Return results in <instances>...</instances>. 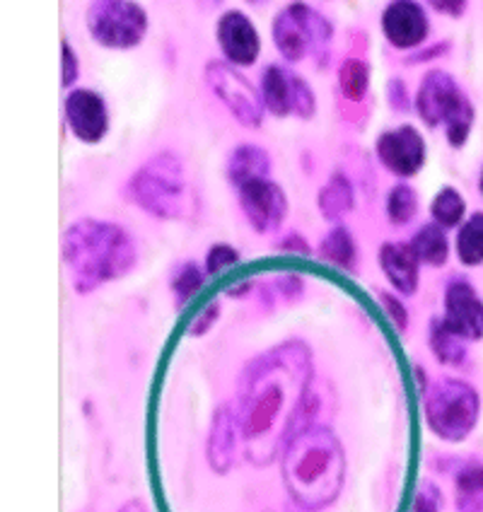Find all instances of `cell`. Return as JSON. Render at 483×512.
Wrapping results in <instances>:
<instances>
[{
  "label": "cell",
  "mask_w": 483,
  "mask_h": 512,
  "mask_svg": "<svg viewBox=\"0 0 483 512\" xmlns=\"http://www.w3.org/2000/svg\"><path fill=\"white\" fill-rule=\"evenodd\" d=\"M387 213L389 220L397 225H406L413 215L418 213V194L409 184H397L389 191L387 199Z\"/></svg>",
  "instance_id": "83f0119b"
},
{
  "label": "cell",
  "mask_w": 483,
  "mask_h": 512,
  "mask_svg": "<svg viewBox=\"0 0 483 512\" xmlns=\"http://www.w3.org/2000/svg\"><path fill=\"white\" fill-rule=\"evenodd\" d=\"M63 259L71 269L78 293L126 276L136 264L131 237L119 225L104 220H78L63 235Z\"/></svg>",
  "instance_id": "6da1fadb"
},
{
  "label": "cell",
  "mask_w": 483,
  "mask_h": 512,
  "mask_svg": "<svg viewBox=\"0 0 483 512\" xmlns=\"http://www.w3.org/2000/svg\"><path fill=\"white\" fill-rule=\"evenodd\" d=\"M203 3H206V5H208V8H215V5H218V3H220V0H203Z\"/></svg>",
  "instance_id": "8d00e7d4"
},
{
  "label": "cell",
  "mask_w": 483,
  "mask_h": 512,
  "mask_svg": "<svg viewBox=\"0 0 483 512\" xmlns=\"http://www.w3.org/2000/svg\"><path fill=\"white\" fill-rule=\"evenodd\" d=\"M416 112L423 119V124L430 128L442 126L447 128V141L455 148H462L467 143L471 126H474V107L467 100L455 78H450L442 71H430L421 80L416 95Z\"/></svg>",
  "instance_id": "5b68a950"
},
{
  "label": "cell",
  "mask_w": 483,
  "mask_h": 512,
  "mask_svg": "<svg viewBox=\"0 0 483 512\" xmlns=\"http://www.w3.org/2000/svg\"><path fill=\"white\" fill-rule=\"evenodd\" d=\"M435 10L442 15L450 17H462L464 8H467V0H428Z\"/></svg>",
  "instance_id": "1f68e13d"
},
{
  "label": "cell",
  "mask_w": 483,
  "mask_h": 512,
  "mask_svg": "<svg viewBox=\"0 0 483 512\" xmlns=\"http://www.w3.org/2000/svg\"><path fill=\"white\" fill-rule=\"evenodd\" d=\"M201 283H203L201 271L196 269V266L186 264L182 273L177 276V281H174V290L179 293V298H189V295H194L196 290L201 288Z\"/></svg>",
  "instance_id": "f1b7e54d"
},
{
  "label": "cell",
  "mask_w": 483,
  "mask_h": 512,
  "mask_svg": "<svg viewBox=\"0 0 483 512\" xmlns=\"http://www.w3.org/2000/svg\"><path fill=\"white\" fill-rule=\"evenodd\" d=\"M375 150L382 165L397 177H413V174L421 172L423 162H426V143L413 126L384 131L377 138Z\"/></svg>",
  "instance_id": "7c38bea8"
},
{
  "label": "cell",
  "mask_w": 483,
  "mask_h": 512,
  "mask_svg": "<svg viewBox=\"0 0 483 512\" xmlns=\"http://www.w3.org/2000/svg\"><path fill=\"white\" fill-rule=\"evenodd\" d=\"M331 29L327 22L307 5L295 3L273 22V39H276L278 51L288 61H300L307 51H327Z\"/></svg>",
  "instance_id": "ba28073f"
},
{
  "label": "cell",
  "mask_w": 483,
  "mask_h": 512,
  "mask_svg": "<svg viewBox=\"0 0 483 512\" xmlns=\"http://www.w3.org/2000/svg\"><path fill=\"white\" fill-rule=\"evenodd\" d=\"M464 211H467V203H464L462 194L457 189H452V186L440 189L438 196L433 199V206H430L435 225H440V228H455V225L462 223Z\"/></svg>",
  "instance_id": "603a6c76"
},
{
  "label": "cell",
  "mask_w": 483,
  "mask_h": 512,
  "mask_svg": "<svg viewBox=\"0 0 483 512\" xmlns=\"http://www.w3.org/2000/svg\"><path fill=\"white\" fill-rule=\"evenodd\" d=\"M128 194L157 218H182L186 206V177L182 160L174 153H160L131 177Z\"/></svg>",
  "instance_id": "277c9868"
},
{
  "label": "cell",
  "mask_w": 483,
  "mask_h": 512,
  "mask_svg": "<svg viewBox=\"0 0 483 512\" xmlns=\"http://www.w3.org/2000/svg\"><path fill=\"white\" fill-rule=\"evenodd\" d=\"M382 302H384V307H387V310H389V317H392L394 322H399V327L404 329V327H406V312H404V307H401L399 302L394 300V298H389V295H382Z\"/></svg>",
  "instance_id": "836d02e7"
},
{
  "label": "cell",
  "mask_w": 483,
  "mask_h": 512,
  "mask_svg": "<svg viewBox=\"0 0 483 512\" xmlns=\"http://www.w3.org/2000/svg\"><path fill=\"white\" fill-rule=\"evenodd\" d=\"M121 512H145V508H143V505H141V503H128V505H126V508H124V510H121Z\"/></svg>",
  "instance_id": "d590c367"
},
{
  "label": "cell",
  "mask_w": 483,
  "mask_h": 512,
  "mask_svg": "<svg viewBox=\"0 0 483 512\" xmlns=\"http://www.w3.org/2000/svg\"><path fill=\"white\" fill-rule=\"evenodd\" d=\"M384 37L397 49H413L426 39L428 17L413 0H394L382 17Z\"/></svg>",
  "instance_id": "9a60e30c"
},
{
  "label": "cell",
  "mask_w": 483,
  "mask_h": 512,
  "mask_svg": "<svg viewBox=\"0 0 483 512\" xmlns=\"http://www.w3.org/2000/svg\"><path fill=\"white\" fill-rule=\"evenodd\" d=\"M411 249L416 252L418 261L430 266H442L447 261V254H450V247H447V237L442 232L440 225H426L416 232V237L411 240Z\"/></svg>",
  "instance_id": "ffe728a7"
},
{
  "label": "cell",
  "mask_w": 483,
  "mask_h": 512,
  "mask_svg": "<svg viewBox=\"0 0 483 512\" xmlns=\"http://www.w3.org/2000/svg\"><path fill=\"white\" fill-rule=\"evenodd\" d=\"M389 100H392L394 109L399 107L401 112H406V109H409V102H406V87L401 80H392V83H389Z\"/></svg>",
  "instance_id": "d6a6232c"
},
{
  "label": "cell",
  "mask_w": 483,
  "mask_h": 512,
  "mask_svg": "<svg viewBox=\"0 0 483 512\" xmlns=\"http://www.w3.org/2000/svg\"><path fill=\"white\" fill-rule=\"evenodd\" d=\"M218 42L235 66H252L261 49L259 34L242 13L223 15V20L218 22Z\"/></svg>",
  "instance_id": "2e32d148"
},
{
  "label": "cell",
  "mask_w": 483,
  "mask_h": 512,
  "mask_svg": "<svg viewBox=\"0 0 483 512\" xmlns=\"http://www.w3.org/2000/svg\"><path fill=\"white\" fill-rule=\"evenodd\" d=\"M283 479L302 508L319 510L339 496L343 484L341 445L329 430L305 428L290 440Z\"/></svg>",
  "instance_id": "7a4b0ae2"
},
{
  "label": "cell",
  "mask_w": 483,
  "mask_h": 512,
  "mask_svg": "<svg viewBox=\"0 0 483 512\" xmlns=\"http://www.w3.org/2000/svg\"><path fill=\"white\" fill-rule=\"evenodd\" d=\"M288 370L290 365L285 360L281 363V370H278V365L264 368L259 377H254L247 399H244L242 430L249 442V455L259 464L269 462L278 447L273 433H276L278 418L288 409V392L295 380V372L290 377H283Z\"/></svg>",
  "instance_id": "3957f363"
},
{
  "label": "cell",
  "mask_w": 483,
  "mask_h": 512,
  "mask_svg": "<svg viewBox=\"0 0 483 512\" xmlns=\"http://www.w3.org/2000/svg\"><path fill=\"white\" fill-rule=\"evenodd\" d=\"M78 80V58H75L73 49L63 44V87H71Z\"/></svg>",
  "instance_id": "4dcf8cb0"
},
{
  "label": "cell",
  "mask_w": 483,
  "mask_h": 512,
  "mask_svg": "<svg viewBox=\"0 0 483 512\" xmlns=\"http://www.w3.org/2000/svg\"><path fill=\"white\" fill-rule=\"evenodd\" d=\"M249 3H264V0H249Z\"/></svg>",
  "instance_id": "74e56055"
},
{
  "label": "cell",
  "mask_w": 483,
  "mask_h": 512,
  "mask_svg": "<svg viewBox=\"0 0 483 512\" xmlns=\"http://www.w3.org/2000/svg\"><path fill=\"white\" fill-rule=\"evenodd\" d=\"M430 428L445 440H464L479 418V394L459 380H442L426 401Z\"/></svg>",
  "instance_id": "8992f818"
},
{
  "label": "cell",
  "mask_w": 483,
  "mask_h": 512,
  "mask_svg": "<svg viewBox=\"0 0 483 512\" xmlns=\"http://www.w3.org/2000/svg\"><path fill=\"white\" fill-rule=\"evenodd\" d=\"M237 261V252L232 247H228V244H218V247L211 249V254H208V273H220L225 269H230L232 264Z\"/></svg>",
  "instance_id": "f546056e"
},
{
  "label": "cell",
  "mask_w": 483,
  "mask_h": 512,
  "mask_svg": "<svg viewBox=\"0 0 483 512\" xmlns=\"http://www.w3.org/2000/svg\"><path fill=\"white\" fill-rule=\"evenodd\" d=\"M382 271L399 293L411 295L418 285V256L411 244L387 242L380 252Z\"/></svg>",
  "instance_id": "e0dca14e"
},
{
  "label": "cell",
  "mask_w": 483,
  "mask_h": 512,
  "mask_svg": "<svg viewBox=\"0 0 483 512\" xmlns=\"http://www.w3.org/2000/svg\"><path fill=\"white\" fill-rule=\"evenodd\" d=\"M457 254L467 266L483 264V213L471 215L457 237Z\"/></svg>",
  "instance_id": "44dd1931"
},
{
  "label": "cell",
  "mask_w": 483,
  "mask_h": 512,
  "mask_svg": "<svg viewBox=\"0 0 483 512\" xmlns=\"http://www.w3.org/2000/svg\"><path fill=\"white\" fill-rule=\"evenodd\" d=\"M481 194H483V174H481Z\"/></svg>",
  "instance_id": "f35d334b"
},
{
  "label": "cell",
  "mask_w": 483,
  "mask_h": 512,
  "mask_svg": "<svg viewBox=\"0 0 483 512\" xmlns=\"http://www.w3.org/2000/svg\"><path fill=\"white\" fill-rule=\"evenodd\" d=\"M442 322L462 339L476 341L483 336V302L464 278H457L447 285L445 319Z\"/></svg>",
  "instance_id": "4fadbf2b"
},
{
  "label": "cell",
  "mask_w": 483,
  "mask_h": 512,
  "mask_svg": "<svg viewBox=\"0 0 483 512\" xmlns=\"http://www.w3.org/2000/svg\"><path fill=\"white\" fill-rule=\"evenodd\" d=\"M87 29L107 49H131L145 37L148 17L133 0H95L87 10Z\"/></svg>",
  "instance_id": "52a82bcc"
},
{
  "label": "cell",
  "mask_w": 483,
  "mask_h": 512,
  "mask_svg": "<svg viewBox=\"0 0 483 512\" xmlns=\"http://www.w3.org/2000/svg\"><path fill=\"white\" fill-rule=\"evenodd\" d=\"M232 447H235V435H232V423L228 411H223L218 416L213 426L211 435V462L218 471L228 469L232 459Z\"/></svg>",
  "instance_id": "4316f807"
},
{
  "label": "cell",
  "mask_w": 483,
  "mask_h": 512,
  "mask_svg": "<svg viewBox=\"0 0 483 512\" xmlns=\"http://www.w3.org/2000/svg\"><path fill=\"white\" fill-rule=\"evenodd\" d=\"M206 80L211 85L220 102L230 109V114L240 121L242 126L256 128L264 119V100H261V92H256L249 85L247 78H242L235 68L225 66V63H208L206 68Z\"/></svg>",
  "instance_id": "9c48e42d"
},
{
  "label": "cell",
  "mask_w": 483,
  "mask_h": 512,
  "mask_svg": "<svg viewBox=\"0 0 483 512\" xmlns=\"http://www.w3.org/2000/svg\"><path fill=\"white\" fill-rule=\"evenodd\" d=\"M261 100H264V107L276 116L298 114L302 119H310L314 114V95L310 85L281 66L266 68L264 80H261Z\"/></svg>",
  "instance_id": "30bf717a"
},
{
  "label": "cell",
  "mask_w": 483,
  "mask_h": 512,
  "mask_svg": "<svg viewBox=\"0 0 483 512\" xmlns=\"http://www.w3.org/2000/svg\"><path fill=\"white\" fill-rule=\"evenodd\" d=\"M339 85H341V95L346 97L348 102L363 100L370 85L368 63L358 61V58H348V61H343L339 71Z\"/></svg>",
  "instance_id": "d4e9b609"
},
{
  "label": "cell",
  "mask_w": 483,
  "mask_h": 512,
  "mask_svg": "<svg viewBox=\"0 0 483 512\" xmlns=\"http://www.w3.org/2000/svg\"><path fill=\"white\" fill-rule=\"evenodd\" d=\"M457 505L462 512H483V467L471 464L457 476Z\"/></svg>",
  "instance_id": "7402d4cb"
},
{
  "label": "cell",
  "mask_w": 483,
  "mask_h": 512,
  "mask_svg": "<svg viewBox=\"0 0 483 512\" xmlns=\"http://www.w3.org/2000/svg\"><path fill=\"white\" fill-rule=\"evenodd\" d=\"M269 172H271L269 153L256 148V145H240V148L230 155L228 177L235 186H240L256 177H269Z\"/></svg>",
  "instance_id": "ac0fdd59"
},
{
  "label": "cell",
  "mask_w": 483,
  "mask_h": 512,
  "mask_svg": "<svg viewBox=\"0 0 483 512\" xmlns=\"http://www.w3.org/2000/svg\"><path fill=\"white\" fill-rule=\"evenodd\" d=\"M464 339L457 336L455 331H450L445 327V322L438 319L433 322L430 327V346H433L435 356H438L442 363H450V365H459L464 358Z\"/></svg>",
  "instance_id": "484cf974"
},
{
  "label": "cell",
  "mask_w": 483,
  "mask_h": 512,
  "mask_svg": "<svg viewBox=\"0 0 483 512\" xmlns=\"http://www.w3.org/2000/svg\"><path fill=\"white\" fill-rule=\"evenodd\" d=\"M66 124L78 141L100 143L109 128L107 104L97 92L73 90L66 97Z\"/></svg>",
  "instance_id": "5bb4252c"
},
{
  "label": "cell",
  "mask_w": 483,
  "mask_h": 512,
  "mask_svg": "<svg viewBox=\"0 0 483 512\" xmlns=\"http://www.w3.org/2000/svg\"><path fill=\"white\" fill-rule=\"evenodd\" d=\"M240 206L256 232H271L283 223L288 213V199L283 189L269 177H256L237 186Z\"/></svg>",
  "instance_id": "8fae6325"
},
{
  "label": "cell",
  "mask_w": 483,
  "mask_h": 512,
  "mask_svg": "<svg viewBox=\"0 0 483 512\" xmlns=\"http://www.w3.org/2000/svg\"><path fill=\"white\" fill-rule=\"evenodd\" d=\"M413 512H438V508H435V503L428 496H418Z\"/></svg>",
  "instance_id": "e575fe53"
},
{
  "label": "cell",
  "mask_w": 483,
  "mask_h": 512,
  "mask_svg": "<svg viewBox=\"0 0 483 512\" xmlns=\"http://www.w3.org/2000/svg\"><path fill=\"white\" fill-rule=\"evenodd\" d=\"M319 254H322L324 261H329V264L351 271L353 261H356V244H353L351 232H348L346 228L331 230L327 235V240L322 242Z\"/></svg>",
  "instance_id": "cb8c5ba5"
},
{
  "label": "cell",
  "mask_w": 483,
  "mask_h": 512,
  "mask_svg": "<svg viewBox=\"0 0 483 512\" xmlns=\"http://www.w3.org/2000/svg\"><path fill=\"white\" fill-rule=\"evenodd\" d=\"M319 211L331 223H339V220L353 208V186L343 174H334L324 189L317 196Z\"/></svg>",
  "instance_id": "d6986e66"
}]
</instances>
